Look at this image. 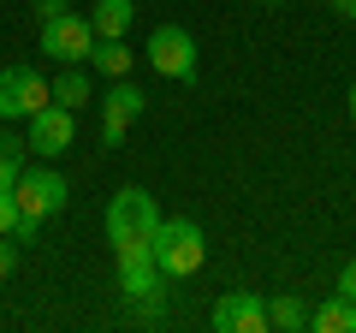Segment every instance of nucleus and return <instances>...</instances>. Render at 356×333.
<instances>
[{
    "label": "nucleus",
    "mask_w": 356,
    "mask_h": 333,
    "mask_svg": "<svg viewBox=\"0 0 356 333\" xmlns=\"http://www.w3.org/2000/svg\"><path fill=\"white\" fill-rule=\"evenodd\" d=\"M18 268V238H0V280H13Z\"/></svg>",
    "instance_id": "6ab92c4d"
},
{
    "label": "nucleus",
    "mask_w": 356,
    "mask_h": 333,
    "mask_svg": "<svg viewBox=\"0 0 356 333\" xmlns=\"http://www.w3.org/2000/svg\"><path fill=\"white\" fill-rule=\"evenodd\" d=\"M143 54H149V65L161 77H172V84H191V77H196V36L184 24H161Z\"/></svg>",
    "instance_id": "39448f33"
},
{
    "label": "nucleus",
    "mask_w": 356,
    "mask_h": 333,
    "mask_svg": "<svg viewBox=\"0 0 356 333\" xmlns=\"http://www.w3.org/2000/svg\"><path fill=\"white\" fill-rule=\"evenodd\" d=\"M0 119H24V102H18L13 72H0Z\"/></svg>",
    "instance_id": "f3484780"
},
{
    "label": "nucleus",
    "mask_w": 356,
    "mask_h": 333,
    "mask_svg": "<svg viewBox=\"0 0 356 333\" xmlns=\"http://www.w3.org/2000/svg\"><path fill=\"white\" fill-rule=\"evenodd\" d=\"M339 292H344V297H356V262H344V274H339Z\"/></svg>",
    "instance_id": "aec40b11"
},
{
    "label": "nucleus",
    "mask_w": 356,
    "mask_h": 333,
    "mask_svg": "<svg viewBox=\"0 0 356 333\" xmlns=\"http://www.w3.org/2000/svg\"><path fill=\"white\" fill-rule=\"evenodd\" d=\"M89 65H95V72H107V77H125V72H131V48H125V36H107V42H95Z\"/></svg>",
    "instance_id": "2eb2a0df"
},
{
    "label": "nucleus",
    "mask_w": 356,
    "mask_h": 333,
    "mask_svg": "<svg viewBox=\"0 0 356 333\" xmlns=\"http://www.w3.org/2000/svg\"><path fill=\"white\" fill-rule=\"evenodd\" d=\"M18 226H24V215H18V196L0 191V238H18Z\"/></svg>",
    "instance_id": "a211bd4d"
},
{
    "label": "nucleus",
    "mask_w": 356,
    "mask_h": 333,
    "mask_svg": "<svg viewBox=\"0 0 356 333\" xmlns=\"http://www.w3.org/2000/svg\"><path fill=\"white\" fill-rule=\"evenodd\" d=\"M24 155H30V143L24 137H13V131H0V191H13L18 185V173H24Z\"/></svg>",
    "instance_id": "4468645a"
},
{
    "label": "nucleus",
    "mask_w": 356,
    "mask_h": 333,
    "mask_svg": "<svg viewBox=\"0 0 356 333\" xmlns=\"http://www.w3.org/2000/svg\"><path fill=\"white\" fill-rule=\"evenodd\" d=\"M350 119H356V84H350Z\"/></svg>",
    "instance_id": "5701e85b"
},
{
    "label": "nucleus",
    "mask_w": 356,
    "mask_h": 333,
    "mask_svg": "<svg viewBox=\"0 0 356 333\" xmlns=\"http://www.w3.org/2000/svg\"><path fill=\"white\" fill-rule=\"evenodd\" d=\"M42 54H54L60 65H83L89 54H95V24L89 18H77V13H48L42 18Z\"/></svg>",
    "instance_id": "20e7f679"
},
{
    "label": "nucleus",
    "mask_w": 356,
    "mask_h": 333,
    "mask_svg": "<svg viewBox=\"0 0 356 333\" xmlns=\"http://www.w3.org/2000/svg\"><path fill=\"white\" fill-rule=\"evenodd\" d=\"M208 321H214L220 333H267V327H273V321H267V297H261V292H226Z\"/></svg>",
    "instance_id": "6e6552de"
},
{
    "label": "nucleus",
    "mask_w": 356,
    "mask_h": 333,
    "mask_svg": "<svg viewBox=\"0 0 356 333\" xmlns=\"http://www.w3.org/2000/svg\"><path fill=\"white\" fill-rule=\"evenodd\" d=\"M131 0H95V13H89V24H95V42H107V36H125L131 30Z\"/></svg>",
    "instance_id": "9b49d317"
},
{
    "label": "nucleus",
    "mask_w": 356,
    "mask_h": 333,
    "mask_svg": "<svg viewBox=\"0 0 356 333\" xmlns=\"http://www.w3.org/2000/svg\"><path fill=\"white\" fill-rule=\"evenodd\" d=\"M309 327L315 333H356V297L332 292L321 309H309Z\"/></svg>",
    "instance_id": "9d476101"
},
{
    "label": "nucleus",
    "mask_w": 356,
    "mask_h": 333,
    "mask_svg": "<svg viewBox=\"0 0 356 333\" xmlns=\"http://www.w3.org/2000/svg\"><path fill=\"white\" fill-rule=\"evenodd\" d=\"M166 274L154 268V256H119V292L125 297H161Z\"/></svg>",
    "instance_id": "1a4fd4ad"
},
{
    "label": "nucleus",
    "mask_w": 356,
    "mask_h": 333,
    "mask_svg": "<svg viewBox=\"0 0 356 333\" xmlns=\"http://www.w3.org/2000/svg\"><path fill=\"white\" fill-rule=\"evenodd\" d=\"M267 321H273V327H285V333H303V327H309V304L285 292V297H273V304H267Z\"/></svg>",
    "instance_id": "dca6fc26"
},
{
    "label": "nucleus",
    "mask_w": 356,
    "mask_h": 333,
    "mask_svg": "<svg viewBox=\"0 0 356 333\" xmlns=\"http://www.w3.org/2000/svg\"><path fill=\"white\" fill-rule=\"evenodd\" d=\"M154 268L166 274V280H191L196 268H202L208 262V238H202V226H196V220H161V232H154Z\"/></svg>",
    "instance_id": "f03ea898"
},
{
    "label": "nucleus",
    "mask_w": 356,
    "mask_h": 333,
    "mask_svg": "<svg viewBox=\"0 0 356 333\" xmlns=\"http://www.w3.org/2000/svg\"><path fill=\"white\" fill-rule=\"evenodd\" d=\"M327 6H332L339 18H350V24H356V0H327Z\"/></svg>",
    "instance_id": "412c9836"
},
{
    "label": "nucleus",
    "mask_w": 356,
    "mask_h": 333,
    "mask_svg": "<svg viewBox=\"0 0 356 333\" xmlns=\"http://www.w3.org/2000/svg\"><path fill=\"white\" fill-rule=\"evenodd\" d=\"M154 232H161V208H154V196L137 191V185H125V191L107 203V238H113V250H119V256H149Z\"/></svg>",
    "instance_id": "f257e3e1"
},
{
    "label": "nucleus",
    "mask_w": 356,
    "mask_h": 333,
    "mask_svg": "<svg viewBox=\"0 0 356 333\" xmlns=\"http://www.w3.org/2000/svg\"><path fill=\"white\" fill-rule=\"evenodd\" d=\"M54 102L72 107V114H77L83 102H95V90H89V72H83V65H65V72L54 77Z\"/></svg>",
    "instance_id": "ddd939ff"
},
{
    "label": "nucleus",
    "mask_w": 356,
    "mask_h": 333,
    "mask_svg": "<svg viewBox=\"0 0 356 333\" xmlns=\"http://www.w3.org/2000/svg\"><path fill=\"white\" fill-rule=\"evenodd\" d=\"M6 72H13V84H18L24 119L36 114V107H48V102H54V84H48V77H36V65H6Z\"/></svg>",
    "instance_id": "f8f14e48"
},
{
    "label": "nucleus",
    "mask_w": 356,
    "mask_h": 333,
    "mask_svg": "<svg viewBox=\"0 0 356 333\" xmlns=\"http://www.w3.org/2000/svg\"><path fill=\"white\" fill-rule=\"evenodd\" d=\"M143 107H149V95L137 84H125V77H113V90L102 95V143L107 149H125V131L143 119Z\"/></svg>",
    "instance_id": "423d86ee"
},
{
    "label": "nucleus",
    "mask_w": 356,
    "mask_h": 333,
    "mask_svg": "<svg viewBox=\"0 0 356 333\" xmlns=\"http://www.w3.org/2000/svg\"><path fill=\"white\" fill-rule=\"evenodd\" d=\"M72 137H77V119H72V107L48 102V107H36V114H30V149H36L42 161L65 155V149H72Z\"/></svg>",
    "instance_id": "0eeeda50"
},
{
    "label": "nucleus",
    "mask_w": 356,
    "mask_h": 333,
    "mask_svg": "<svg viewBox=\"0 0 356 333\" xmlns=\"http://www.w3.org/2000/svg\"><path fill=\"white\" fill-rule=\"evenodd\" d=\"M13 196H18V215H24V226H18V244L24 238H36V226L42 220H54L65 208V179L54 173V166H24L18 173V185H13Z\"/></svg>",
    "instance_id": "7ed1b4c3"
},
{
    "label": "nucleus",
    "mask_w": 356,
    "mask_h": 333,
    "mask_svg": "<svg viewBox=\"0 0 356 333\" xmlns=\"http://www.w3.org/2000/svg\"><path fill=\"white\" fill-rule=\"evenodd\" d=\"M261 6H285V0H261Z\"/></svg>",
    "instance_id": "b1692460"
},
{
    "label": "nucleus",
    "mask_w": 356,
    "mask_h": 333,
    "mask_svg": "<svg viewBox=\"0 0 356 333\" xmlns=\"http://www.w3.org/2000/svg\"><path fill=\"white\" fill-rule=\"evenodd\" d=\"M60 6H72V0H42V13H60Z\"/></svg>",
    "instance_id": "4be33fe9"
}]
</instances>
